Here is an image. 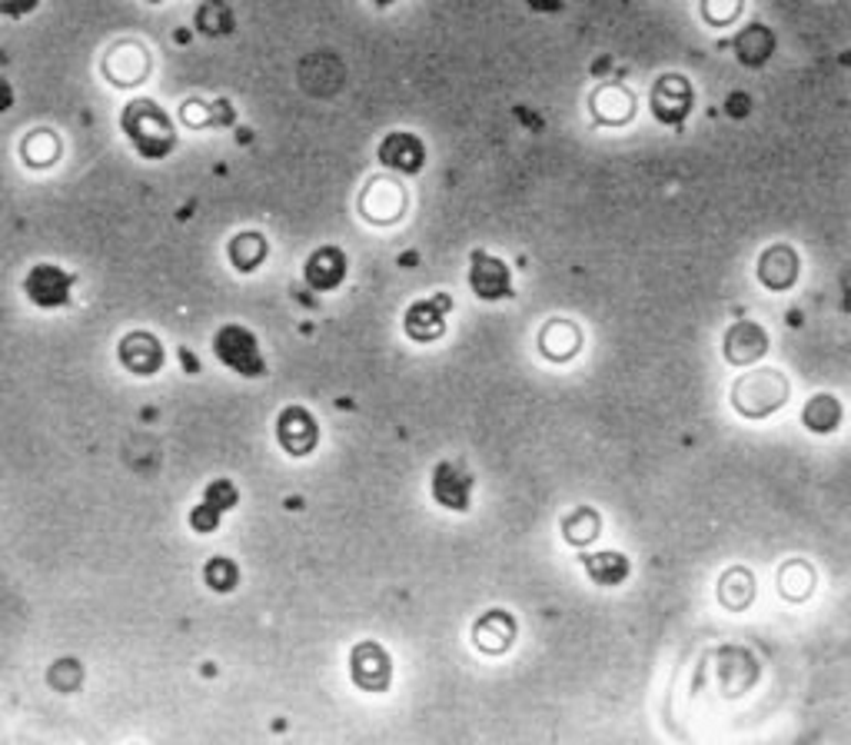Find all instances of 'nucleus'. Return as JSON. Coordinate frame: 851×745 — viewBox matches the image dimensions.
Returning <instances> with one entry per match:
<instances>
[{"label":"nucleus","mask_w":851,"mask_h":745,"mask_svg":"<svg viewBox=\"0 0 851 745\" xmlns=\"http://www.w3.org/2000/svg\"><path fill=\"white\" fill-rule=\"evenodd\" d=\"M120 127L130 140V147L143 157V160H163L173 153L177 147V127L167 117L163 107H157L153 100L140 97L130 100L120 114Z\"/></svg>","instance_id":"1"},{"label":"nucleus","mask_w":851,"mask_h":745,"mask_svg":"<svg viewBox=\"0 0 851 745\" xmlns=\"http://www.w3.org/2000/svg\"><path fill=\"white\" fill-rule=\"evenodd\" d=\"M788 400V380L778 370H752L732 390V406L745 419H765Z\"/></svg>","instance_id":"2"},{"label":"nucleus","mask_w":851,"mask_h":745,"mask_svg":"<svg viewBox=\"0 0 851 745\" xmlns=\"http://www.w3.org/2000/svg\"><path fill=\"white\" fill-rule=\"evenodd\" d=\"M213 356L226 370H233V373H240L246 380H256V376L266 373V356L259 350V340L246 327H240V323H223L213 333Z\"/></svg>","instance_id":"3"},{"label":"nucleus","mask_w":851,"mask_h":745,"mask_svg":"<svg viewBox=\"0 0 851 745\" xmlns=\"http://www.w3.org/2000/svg\"><path fill=\"white\" fill-rule=\"evenodd\" d=\"M77 274L57 264H34L24 277V297L41 310H61L74 300Z\"/></svg>","instance_id":"4"},{"label":"nucleus","mask_w":851,"mask_h":745,"mask_svg":"<svg viewBox=\"0 0 851 745\" xmlns=\"http://www.w3.org/2000/svg\"><path fill=\"white\" fill-rule=\"evenodd\" d=\"M692 107H695V94H692V84L682 74H666V77L656 81V87H652V114H656L659 124L679 130L685 124V117L692 114Z\"/></svg>","instance_id":"5"},{"label":"nucleus","mask_w":851,"mask_h":745,"mask_svg":"<svg viewBox=\"0 0 851 745\" xmlns=\"http://www.w3.org/2000/svg\"><path fill=\"white\" fill-rule=\"evenodd\" d=\"M453 310V297L449 294H433L426 300H416L406 317H403V330L413 343H433L446 333V317Z\"/></svg>","instance_id":"6"},{"label":"nucleus","mask_w":851,"mask_h":745,"mask_svg":"<svg viewBox=\"0 0 851 745\" xmlns=\"http://www.w3.org/2000/svg\"><path fill=\"white\" fill-rule=\"evenodd\" d=\"M276 439L290 456H310L320 443V426L307 406H287L276 419Z\"/></svg>","instance_id":"7"},{"label":"nucleus","mask_w":851,"mask_h":745,"mask_svg":"<svg viewBox=\"0 0 851 745\" xmlns=\"http://www.w3.org/2000/svg\"><path fill=\"white\" fill-rule=\"evenodd\" d=\"M350 675L363 692H386L393 679V659L380 642H360L350 656Z\"/></svg>","instance_id":"8"},{"label":"nucleus","mask_w":851,"mask_h":745,"mask_svg":"<svg viewBox=\"0 0 851 745\" xmlns=\"http://www.w3.org/2000/svg\"><path fill=\"white\" fill-rule=\"evenodd\" d=\"M433 500L443 507V510H453V513H466L469 503H472V476L459 466V462H439L433 469Z\"/></svg>","instance_id":"9"},{"label":"nucleus","mask_w":851,"mask_h":745,"mask_svg":"<svg viewBox=\"0 0 851 745\" xmlns=\"http://www.w3.org/2000/svg\"><path fill=\"white\" fill-rule=\"evenodd\" d=\"M376 157L386 170H396V173H419L426 167V143L416 137V134H406V130H396V134H386L376 147Z\"/></svg>","instance_id":"10"},{"label":"nucleus","mask_w":851,"mask_h":745,"mask_svg":"<svg viewBox=\"0 0 851 745\" xmlns=\"http://www.w3.org/2000/svg\"><path fill=\"white\" fill-rule=\"evenodd\" d=\"M117 356H120V366L134 376H153L163 370V343L147 330L127 333L117 347Z\"/></svg>","instance_id":"11"},{"label":"nucleus","mask_w":851,"mask_h":745,"mask_svg":"<svg viewBox=\"0 0 851 745\" xmlns=\"http://www.w3.org/2000/svg\"><path fill=\"white\" fill-rule=\"evenodd\" d=\"M469 287L479 300L486 304H496V300H506L512 297V277H509V267L482 251L472 254V267H469Z\"/></svg>","instance_id":"12"},{"label":"nucleus","mask_w":851,"mask_h":745,"mask_svg":"<svg viewBox=\"0 0 851 745\" xmlns=\"http://www.w3.org/2000/svg\"><path fill=\"white\" fill-rule=\"evenodd\" d=\"M347 270H350V260L343 251H337V246H320V251H313L310 260L304 264V280L317 294H333L343 287Z\"/></svg>","instance_id":"13"},{"label":"nucleus","mask_w":851,"mask_h":745,"mask_svg":"<svg viewBox=\"0 0 851 745\" xmlns=\"http://www.w3.org/2000/svg\"><path fill=\"white\" fill-rule=\"evenodd\" d=\"M768 350V333L755 323V320H738L722 343V353L732 366H748L755 360H762Z\"/></svg>","instance_id":"14"},{"label":"nucleus","mask_w":851,"mask_h":745,"mask_svg":"<svg viewBox=\"0 0 851 745\" xmlns=\"http://www.w3.org/2000/svg\"><path fill=\"white\" fill-rule=\"evenodd\" d=\"M360 206H363V216L373 220V223H396L406 210V193H403L400 183L380 177L366 187Z\"/></svg>","instance_id":"15"},{"label":"nucleus","mask_w":851,"mask_h":745,"mask_svg":"<svg viewBox=\"0 0 851 745\" xmlns=\"http://www.w3.org/2000/svg\"><path fill=\"white\" fill-rule=\"evenodd\" d=\"M798 270H801V260L785 243L768 246V251L762 254V260H758V280L768 290H788L798 280Z\"/></svg>","instance_id":"16"},{"label":"nucleus","mask_w":851,"mask_h":745,"mask_svg":"<svg viewBox=\"0 0 851 745\" xmlns=\"http://www.w3.org/2000/svg\"><path fill=\"white\" fill-rule=\"evenodd\" d=\"M512 639H515V619H512V613H506V609H489V613H482V616L476 619V626H472V642H476V649H482V652H489V656L506 652V649L512 646Z\"/></svg>","instance_id":"17"},{"label":"nucleus","mask_w":851,"mask_h":745,"mask_svg":"<svg viewBox=\"0 0 851 745\" xmlns=\"http://www.w3.org/2000/svg\"><path fill=\"white\" fill-rule=\"evenodd\" d=\"M579 347H583L579 327L570 323V320H552V323H545L542 333H539V350H542V356L559 360V363H562V360H573V356L579 353Z\"/></svg>","instance_id":"18"},{"label":"nucleus","mask_w":851,"mask_h":745,"mask_svg":"<svg viewBox=\"0 0 851 745\" xmlns=\"http://www.w3.org/2000/svg\"><path fill=\"white\" fill-rule=\"evenodd\" d=\"M226 257H230V264H233L236 274H253V270H259L263 260L269 257V243H266L263 233L246 230V233H236V236L230 240Z\"/></svg>","instance_id":"19"},{"label":"nucleus","mask_w":851,"mask_h":745,"mask_svg":"<svg viewBox=\"0 0 851 745\" xmlns=\"http://www.w3.org/2000/svg\"><path fill=\"white\" fill-rule=\"evenodd\" d=\"M589 579L596 586H623L629 579V560L616 550H606V553H593L583 560Z\"/></svg>","instance_id":"20"},{"label":"nucleus","mask_w":851,"mask_h":745,"mask_svg":"<svg viewBox=\"0 0 851 745\" xmlns=\"http://www.w3.org/2000/svg\"><path fill=\"white\" fill-rule=\"evenodd\" d=\"M735 51H738V61L748 64V67H762L772 51H775V38L768 28L762 24H748L738 38H735Z\"/></svg>","instance_id":"21"},{"label":"nucleus","mask_w":851,"mask_h":745,"mask_svg":"<svg viewBox=\"0 0 851 745\" xmlns=\"http://www.w3.org/2000/svg\"><path fill=\"white\" fill-rule=\"evenodd\" d=\"M21 157H24V163L34 167V170L54 167L57 157H61V140H57V134H51V130H34V134H28V140L21 143Z\"/></svg>","instance_id":"22"},{"label":"nucleus","mask_w":851,"mask_h":745,"mask_svg":"<svg viewBox=\"0 0 851 745\" xmlns=\"http://www.w3.org/2000/svg\"><path fill=\"white\" fill-rule=\"evenodd\" d=\"M599 530H603V520L589 507H579L576 513H570L562 520V536H565V543H573V546H589L599 536Z\"/></svg>","instance_id":"23"},{"label":"nucleus","mask_w":851,"mask_h":745,"mask_svg":"<svg viewBox=\"0 0 851 745\" xmlns=\"http://www.w3.org/2000/svg\"><path fill=\"white\" fill-rule=\"evenodd\" d=\"M801 419H805V426H808L811 433H831V429H838V423H841V406H838L834 396L818 393V396L808 400Z\"/></svg>","instance_id":"24"},{"label":"nucleus","mask_w":851,"mask_h":745,"mask_svg":"<svg viewBox=\"0 0 851 745\" xmlns=\"http://www.w3.org/2000/svg\"><path fill=\"white\" fill-rule=\"evenodd\" d=\"M752 596H755V579H752V573H745V570L725 573V579H722V586H719V599H722L728 609H745V606L752 603Z\"/></svg>","instance_id":"25"},{"label":"nucleus","mask_w":851,"mask_h":745,"mask_svg":"<svg viewBox=\"0 0 851 745\" xmlns=\"http://www.w3.org/2000/svg\"><path fill=\"white\" fill-rule=\"evenodd\" d=\"M203 579H206V586H210L213 593H233V589L240 586V570H236L233 560L213 556V560L206 563V570H203Z\"/></svg>","instance_id":"26"},{"label":"nucleus","mask_w":851,"mask_h":745,"mask_svg":"<svg viewBox=\"0 0 851 745\" xmlns=\"http://www.w3.org/2000/svg\"><path fill=\"white\" fill-rule=\"evenodd\" d=\"M203 500H206L210 507H216L220 513H230V510L240 503V492H236V486H233L230 479H213V482L206 486V492H203Z\"/></svg>","instance_id":"27"},{"label":"nucleus","mask_w":851,"mask_h":745,"mask_svg":"<svg viewBox=\"0 0 851 745\" xmlns=\"http://www.w3.org/2000/svg\"><path fill=\"white\" fill-rule=\"evenodd\" d=\"M51 685L54 689H61V692H74L81 682H84V669L77 666V662H71V659H64V662H57L54 669H51Z\"/></svg>","instance_id":"28"},{"label":"nucleus","mask_w":851,"mask_h":745,"mask_svg":"<svg viewBox=\"0 0 851 745\" xmlns=\"http://www.w3.org/2000/svg\"><path fill=\"white\" fill-rule=\"evenodd\" d=\"M196 24L203 28V34H213V24H220V34L223 31H230V11L220 4V0H210V4H203L200 8V14H196Z\"/></svg>","instance_id":"29"},{"label":"nucleus","mask_w":851,"mask_h":745,"mask_svg":"<svg viewBox=\"0 0 851 745\" xmlns=\"http://www.w3.org/2000/svg\"><path fill=\"white\" fill-rule=\"evenodd\" d=\"M220 520H223V513H220L216 507H210L206 500L190 510V526H193V533H200V536L216 533V530H220Z\"/></svg>","instance_id":"30"},{"label":"nucleus","mask_w":851,"mask_h":745,"mask_svg":"<svg viewBox=\"0 0 851 745\" xmlns=\"http://www.w3.org/2000/svg\"><path fill=\"white\" fill-rule=\"evenodd\" d=\"M702 11H705V18H709L712 24H728V21L738 18L742 0H705Z\"/></svg>","instance_id":"31"},{"label":"nucleus","mask_w":851,"mask_h":745,"mask_svg":"<svg viewBox=\"0 0 851 745\" xmlns=\"http://www.w3.org/2000/svg\"><path fill=\"white\" fill-rule=\"evenodd\" d=\"M41 0H0V14L4 18H28L31 11H38Z\"/></svg>","instance_id":"32"},{"label":"nucleus","mask_w":851,"mask_h":745,"mask_svg":"<svg viewBox=\"0 0 851 745\" xmlns=\"http://www.w3.org/2000/svg\"><path fill=\"white\" fill-rule=\"evenodd\" d=\"M11 100H14V94H11V84H8V81H0V114H4V110H11Z\"/></svg>","instance_id":"33"},{"label":"nucleus","mask_w":851,"mask_h":745,"mask_svg":"<svg viewBox=\"0 0 851 745\" xmlns=\"http://www.w3.org/2000/svg\"><path fill=\"white\" fill-rule=\"evenodd\" d=\"M376 8H390V4H396V0H373Z\"/></svg>","instance_id":"34"}]
</instances>
